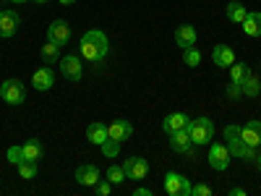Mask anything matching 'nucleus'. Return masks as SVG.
<instances>
[{
	"instance_id": "1",
	"label": "nucleus",
	"mask_w": 261,
	"mask_h": 196,
	"mask_svg": "<svg viewBox=\"0 0 261 196\" xmlns=\"http://www.w3.org/2000/svg\"><path fill=\"white\" fill-rule=\"evenodd\" d=\"M79 50H81V58L89 60V63H99L107 58V53H110V42H107V34L99 32V29H89L81 42H79Z\"/></svg>"
},
{
	"instance_id": "2",
	"label": "nucleus",
	"mask_w": 261,
	"mask_h": 196,
	"mask_svg": "<svg viewBox=\"0 0 261 196\" xmlns=\"http://www.w3.org/2000/svg\"><path fill=\"white\" fill-rule=\"evenodd\" d=\"M225 139H227L230 155L241 157V160H253V157H256V149L248 146V144L241 139V126H227V128H225Z\"/></svg>"
},
{
	"instance_id": "3",
	"label": "nucleus",
	"mask_w": 261,
	"mask_h": 196,
	"mask_svg": "<svg viewBox=\"0 0 261 196\" xmlns=\"http://www.w3.org/2000/svg\"><path fill=\"white\" fill-rule=\"evenodd\" d=\"M186 131H188V136H191V141H193L196 146H204V144H209V141L214 139V123H212L209 118H204V115L188 120Z\"/></svg>"
},
{
	"instance_id": "4",
	"label": "nucleus",
	"mask_w": 261,
	"mask_h": 196,
	"mask_svg": "<svg viewBox=\"0 0 261 196\" xmlns=\"http://www.w3.org/2000/svg\"><path fill=\"white\" fill-rule=\"evenodd\" d=\"M165 191L170 193V196H191V191H193V183L186 178V176H180V173H167L165 176Z\"/></svg>"
},
{
	"instance_id": "5",
	"label": "nucleus",
	"mask_w": 261,
	"mask_h": 196,
	"mask_svg": "<svg viewBox=\"0 0 261 196\" xmlns=\"http://www.w3.org/2000/svg\"><path fill=\"white\" fill-rule=\"evenodd\" d=\"M0 97H3V102H8V105H21L27 100V89L18 79H8V81L0 84Z\"/></svg>"
},
{
	"instance_id": "6",
	"label": "nucleus",
	"mask_w": 261,
	"mask_h": 196,
	"mask_svg": "<svg viewBox=\"0 0 261 196\" xmlns=\"http://www.w3.org/2000/svg\"><path fill=\"white\" fill-rule=\"evenodd\" d=\"M60 74H63V79H68V81H79L84 76L81 58L79 55H60Z\"/></svg>"
},
{
	"instance_id": "7",
	"label": "nucleus",
	"mask_w": 261,
	"mask_h": 196,
	"mask_svg": "<svg viewBox=\"0 0 261 196\" xmlns=\"http://www.w3.org/2000/svg\"><path fill=\"white\" fill-rule=\"evenodd\" d=\"M123 170H125V178L130 181H144L149 176V162L144 157H128L123 162Z\"/></svg>"
},
{
	"instance_id": "8",
	"label": "nucleus",
	"mask_w": 261,
	"mask_h": 196,
	"mask_svg": "<svg viewBox=\"0 0 261 196\" xmlns=\"http://www.w3.org/2000/svg\"><path fill=\"white\" fill-rule=\"evenodd\" d=\"M230 149H227V144H212V149H209V165L214 167V170H227L230 167Z\"/></svg>"
},
{
	"instance_id": "9",
	"label": "nucleus",
	"mask_w": 261,
	"mask_h": 196,
	"mask_svg": "<svg viewBox=\"0 0 261 196\" xmlns=\"http://www.w3.org/2000/svg\"><path fill=\"white\" fill-rule=\"evenodd\" d=\"M47 39L50 42H55V45H60V47H65L68 45V39H71V27L65 24V21H53V24L47 27Z\"/></svg>"
},
{
	"instance_id": "10",
	"label": "nucleus",
	"mask_w": 261,
	"mask_h": 196,
	"mask_svg": "<svg viewBox=\"0 0 261 196\" xmlns=\"http://www.w3.org/2000/svg\"><path fill=\"white\" fill-rule=\"evenodd\" d=\"M21 27V16L16 11H0V37H13Z\"/></svg>"
},
{
	"instance_id": "11",
	"label": "nucleus",
	"mask_w": 261,
	"mask_h": 196,
	"mask_svg": "<svg viewBox=\"0 0 261 196\" xmlns=\"http://www.w3.org/2000/svg\"><path fill=\"white\" fill-rule=\"evenodd\" d=\"M32 84H34V89H37V92H47V89H53V84H55V71L50 68V65H42L39 71H34Z\"/></svg>"
},
{
	"instance_id": "12",
	"label": "nucleus",
	"mask_w": 261,
	"mask_h": 196,
	"mask_svg": "<svg viewBox=\"0 0 261 196\" xmlns=\"http://www.w3.org/2000/svg\"><path fill=\"white\" fill-rule=\"evenodd\" d=\"M76 183H81V186H97L99 183V167L97 165H79L76 167Z\"/></svg>"
},
{
	"instance_id": "13",
	"label": "nucleus",
	"mask_w": 261,
	"mask_h": 196,
	"mask_svg": "<svg viewBox=\"0 0 261 196\" xmlns=\"http://www.w3.org/2000/svg\"><path fill=\"white\" fill-rule=\"evenodd\" d=\"M170 136V146H172V152H178V155H191V136H188V131L186 128H180V131H172V134H167Z\"/></svg>"
},
{
	"instance_id": "14",
	"label": "nucleus",
	"mask_w": 261,
	"mask_h": 196,
	"mask_svg": "<svg viewBox=\"0 0 261 196\" xmlns=\"http://www.w3.org/2000/svg\"><path fill=\"white\" fill-rule=\"evenodd\" d=\"M107 134H110V139H115V141H128L130 139V134H134V126H130V120H125V118H120V120H115L113 126H107Z\"/></svg>"
},
{
	"instance_id": "15",
	"label": "nucleus",
	"mask_w": 261,
	"mask_h": 196,
	"mask_svg": "<svg viewBox=\"0 0 261 196\" xmlns=\"http://www.w3.org/2000/svg\"><path fill=\"white\" fill-rule=\"evenodd\" d=\"M241 139L248 144V146H258L261 144V120H248L243 128H241Z\"/></svg>"
},
{
	"instance_id": "16",
	"label": "nucleus",
	"mask_w": 261,
	"mask_h": 196,
	"mask_svg": "<svg viewBox=\"0 0 261 196\" xmlns=\"http://www.w3.org/2000/svg\"><path fill=\"white\" fill-rule=\"evenodd\" d=\"M212 60H214V65H220V68H230V65L235 63V53L227 45H217L212 50Z\"/></svg>"
},
{
	"instance_id": "17",
	"label": "nucleus",
	"mask_w": 261,
	"mask_h": 196,
	"mask_svg": "<svg viewBox=\"0 0 261 196\" xmlns=\"http://www.w3.org/2000/svg\"><path fill=\"white\" fill-rule=\"evenodd\" d=\"M175 45H178L180 50H186V47H193V45H196V29H193L191 24H183V27H178V29H175Z\"/></svg>"
},
{
	"instance_id": "18",
	"label": "nucleus",
	"mask_w": 261,
	"mask_h": 196,
	"mask_svg": "<svg viewBox=\"0 0 261 196\" xmlns=\"http://www.w3.org/2000/svg\"><path fill=\"white\" fill-rule=\"evenodd\" d=\"M188 115L186 113H170L165 120H162V128H165V134H172V131H180V128H186L188 126Z\"/></svg>"
},
{
	"instance_id": "19",
	"label": "nucleus",
	"mask_w": 261,
	"mask_h": 196,
	"mask_svg": "<svg viewBox=\"0 0 261 196\" xmlns=\"http://www.w3.org/2000/svg\"><path fill=\"white\" fill-rule=\"evenodd\" d=\"M110 136L107 134V126L105 123H92L89 128H86V139H89V144H97V146H102V141Z\"/></svg>"
},
{
	"instance_id": "20",
	"label": "nucleus",
	"mask_w": 261,
	"mask_h": 196,
	"mask_svg": "<svg viewBox=\"0 0 261 196\" xmlns=\"http://www.w3.org/2000/svg\"><path fill=\"white\" fill-rule=\"evenodd\" d=\"M42 141L39 139H29L27 144H24V160H29V162H39L42 160Z\"/></svg>"
},
{
	"instance_id": "21",
	"label": "nucleus",
	"mask_w": 261,
	"mask_h": 196,
	"mask_svg": "<svg viewBox=\"0 0 261 196\" xmlns=\"http://www.w3.org/2000/svg\"><path fill=\"white\" fill-rule=\"evenodd\" d=\"M243 32L248 34V37H261V13H248L246 16V21H243Z\"/></svg>"
},
{
	"instance_id": "22",
	"label": "nucleus",
	"mask_w": 261,
	"mask_h": 196,
	"mask_svg": "<svg viewBox=\"0 0 261 196\" xmlns=\"http://www.w3.org/2000/svg\"><path fill=\"white\" fill-rule=\"evenodd\" d=\"M248 16V11L243 8V3H238V0H232V3H227V18L232 21V24H243Z\"/></svg>"
},
{
	"instance_id": "23",
	"label": "nucleus",
	"mask_w": 261,
	"mask_h": 196,
	"mask_svg": "<svg viewBox=\"0 0 261 196\" xmlns=\"http://www.w3.org/2000/svg\"><path fill=\"white\" fill-rule=\"evenodd\" d=\"M248 76H251V68H248L246 63H232V65H230V81L243 84Z\"/></svg>"
},
{
	"instance_id": "24",
	"label": "nucleus",
	"mask_w": 261,
	"mask_h": 196,
	"mask_svg": "<svg viewBox=\"0 0 261 196\" xmlns=\"http://www.w3.org/2000/svg\"><path fill=\"white\" fill-rule=\"evenodd\" d=\"M39 55H42V60H45V63L50 65V63L60 60V45H55V42H50V39H47V45L42 47V53H39Z\"/></svg>"
},
{
	"instance_id": "25",
	"label": "nucleus",
	"mask_w": 261,
	"mask_h": 196,
	"mask_svg": "<svg viewBox=\"0 0 261 196\" xmlns=\"http://www.w3.org/2000/svg\"><path fill=\"white\" fill-rule=\"evenodd\" d=\"M241 89H243V97H256V94H261V84H258V79L251 74V76L241 84Z\"/></svg>"
},
{
	"instance_id": "26",
	"label": "nucleus",
	"mask_w": 261,
	"mask_h": 196,
	"mask_svg": "<svg viewBox=\"0 0 261 196\" xmlns=\"http://www.w3.org/2000/svg\"><path fill=\"white\" fill-rule=\"evenodd\" d=\"M102 155H105L107 160L118 157V155H120V141H115V139H110V136H107V139L102 141Z\"/></svg>"
},
{
	"instance_id": "27",
	"label": "nucleus",
	"mask_w": 261,
	"mask_h": 196,
	"mask_svg": "<svg viewBox=\"0 0 261 196\" xmlns=\"http://www.w3.org/2000/svg\"><path fill=\"white\" fill-rule=\"evenodd\" d=\"M18 167V176L24 178V181H32V178H37V162H29V160H24L21 165H16Z\"/></svg>"
},
{
	"instance_id": "28",
	"label": "nucleus",
	"mask_w": 261,
	"mask_h": 196,
	"mask_svg": "<svg viewBox=\"0 0 261 196\" xmlns=\"http://www.w3.org/2000/svg\"><path fill=\"white\" fill-rule=\"evenodd\" d=\"M183 63L188 65V68H196V65L201 63V53L196 50V47H186L183 50Z\"/></svg>"
},
{
	"instance_id": "29",
	"label": "nucleus",
	"mask_w": 261,
	"mask_h": 196,
	"mask_svg": "<svg viewBox=\"0 0 261 196\" xmlns=\"http://www.w3.org/2000/svg\"><path fill=\"white\" fill-rule=\"evenodd\" d=\"M107 181H110L113 186H118V183H123L125 181V170H123V165H113L110 170H107V176H105Z\"/></svg>"
},
{
	"instance_id": "30",
	"label": "nucleus",
	"mask_w": 261,
	"mask_h": 196,
	"mask_svg": "<svg viewBox=\"0 0 261 196\" xmlns=\"http://www.w3.org/2000/svg\"><path fill=\"white\" fill-rule=\"evenodd\" d=\"M6 157H8V162H13V165H21V162H24V146H11Z\"/></svg>"
},
{
	"instance_id": "31",
	"label": "nucleus",
	"mask_w": 261,
	"mask_h": 196,
	"mask_svg": "<svg viewBox=\"0 0 261 196\" xmlns=\"http://www.w3.org/2000/svg\"><path fill=\"white\" fill-rule=\"evenodd\" d=\"M225 92H227V100H241V97H243L241 84H235V81H230V84H227V89H225Z\"/></svg>"
},
{
	"instance_id": "32",
	"label": "nucleus",
	"mask_w": 261,
	"mask_h": 196,
	"mask_svg": "<svg viewBox=\"0 0 261 196\" xmlns=\"http://www.w3.org/2000/svg\"><path fill=\"white\" fill-rule=\"evenodd\" d=\"M191 196H212V188H209L206 183H199V186H193Z\"/></svg>"
},
{
	"instance_id": "33",
	"label": "nucleus",
	"mask_w": 261,
	"mask_h": 196,
	"mask_svg": "<svg viewBox=\"0 0 261 196\" xmlns=\"http://www.w3.org/2000/svg\"><path fill=\"white\" fill-rule=\"evenodd\" d=\"M110 186H113L110 181H99L94 188H97V193H99V196H107V193H110Z\"/></svg>"
},
{
	"instance_id": "34",
	"label": "nucleus",
	"mask_w": 261,
	"mask_h": 196,
	"mask_svg": "<svg viewBox=\"0 0 261 196\" xmlns=\"http://www.w3.org/2000/svg\"><path fill=\"white\" fill-rule=\"evenodd\" d=\"M134 196H151V191H149V188H136Z\"/></svg>"
},
{
	"instance_id": "35",
	"label": "nucleus",
	"mask_w": 261,
	"mask_h": 196,
	"mask_svg": "<svg viewBox=\"0 0 261 196\" xmlns=\"http://www.w3.org/2000/svg\"><path fill=\"white\" fill-rule=\"evenodd\" d=\"M243 193H246L243 188H230V196H243Z\"/></svg>"
},
{
	"instance_id": "36",
	"label": "nucleus",
	"mask_w": 261,
	"mask_h": 196,
	"mask_svg": "<svg viewBox=\"0 0 261 196\" xmlns=\"http://www.w3.org/2000/svg\"><path fill=\"white\" fill-rule=\"evenodd\" d=\"M256 165H258V173H261V152L256 155Z\"/></svg>"
},
{
	"instance_id": "37",
	"label": "nucleus",
	"mask_w": 261,
	"mask_h": 196,
	"mask_svg": "<svg viewBox=\"0 0 261 196\" xmlns=\"http://www.w3.org/2000/svg\"><path fill=\"white\" fill-rule=\"evenodd\" d=\"M71 3H76V0H60V6H71Z\"/></svg>"
},
{
	"instance_id": "38",
	"label": "nucleus",
	"mask_w": 261,
	"mask_h": 196,
	"mask_svg": "<svg viewBox=\"0 0 261 196\" xmlns=\"http://www.w3.org/2000/svg\"><path fill=\"white\" fill-rule=\"evenodd\" d=\"M11 3H27V0H11Z\"/></svg>"
},
{
	"instance_id": "39",
	"label": "nucleus",
	"mask_w": 261,
	"mask_h": 196,
	"mask_svg": "<svg viewBox=\"0 0 261 196\" xmlns=\"http://www.w3.org/2000/svg\"><path fill=\"white\" fill-rule=\"evenodd\" d=\"M34 3H39V6H42V3H47V0H34Z\"/></svg>"
},
{
	"instance_id": "40",
	"label": "nucleus",
	"mask_w": 261,
	"mask_h": 196,
	"mask_svg": "<svg viewBox=\"0 0 261 196\" xmlns=\"http://www.w3.org/2000/svg\"><path fill=\"white\" fill-rule=\"evenodd\" d=\"M258 84H261V79H258Z\"/></svg>"
}]
</instances>
